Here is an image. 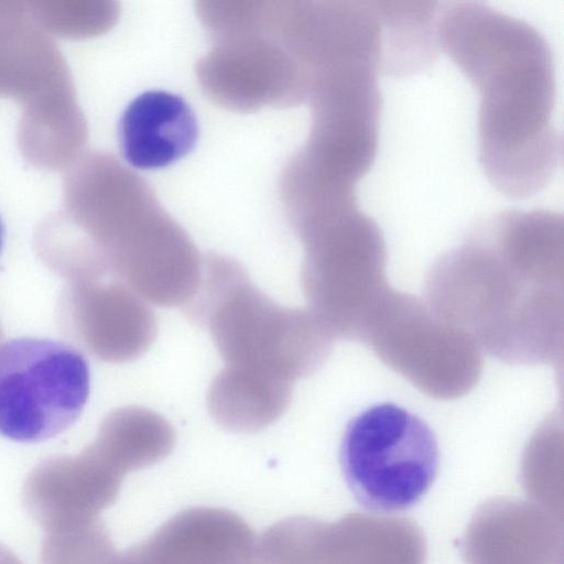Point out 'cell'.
<instances>
[{"label":"cell","mask_w":564,"mask_h":564,"mask_svg":"<svg viewBox=\"0 0 564 564\" xmlns=\"http://www.w3.org/2000/svg\"><path fill=\"white\" fill-rule=\"evenodd\" d=\"M123 474L108 459L69 474L37 471L22 491L25 509L47 533L74 530L98 520L120 491Z\"/></svg>","instance_id":"cell-10"},{"label":"cell","mask_w":564,"mask_h":564,"mask_svg":"<svg viewBox=\"0 0 564 564\" xmlns=\"http://www.w3.org/2000/svg\"><path fill=\"white\" fill-rule=\"evenodd\" d=\"M291 395L290 382L226 366L209 387L207 404L212 416L224 427L254 432L279 419Z\"/></svg>","instance_id":"cell-12"},{"label":"cell","mask_w":564,"mask_h":564,"mask_svg":"<svg viewBox=\"0 0 564 564\" xmlns=\"http://www.w3.org/2000/svg\"><path fill=\"white\" fill-rule=\"evenodd\" d=\"M382 29L380 74L413 75L427 68L440 51L438 2L378 1Z\"/></svg>","instance_id":"cell-13"},{"label":"cell","mask_w":564,"mask_h":564,"mask_svg":"<svg viewBox=\"0 0 564 564\" xmlns=\"http://www.w3.org/2000/svg\"><path fill=\"white\" fill-rule=\"evenodd\" d=\"M304 248L302 285L312 311L333 334L364 337L380 301L386 246L373 219L357 202L291 224Z\"/></svg>","instance_id":"cell-4"},{"label":"cell","mask_w":564,"mask_h":564,"mask_svg":"<svg viewBox=\"0 0 564 564\" xmlns=\"http://www.w3.org/2000/svg\"><path fill=\"white\" fill-rule=\"evenodd\" d=\"M119 144L124 160L135 169L165 167L195 147L196 116L180 96L164 90L139 95L119 121Z\"/></svg>","instance_id":"cell-11"},{"label":"cell","mask_w":564,"mask_h":564,"mask_svg":"<svg viewBox=\"0 0 564 564\" xmlns=\"http://www.w3.org/2000/svg\"><path fill=\"white\" fill-rule=\"evenodd\" d=\"M254 564H312V561L291 539L267 532L258 539Z\"/></svg>","instance_id":"cell-17"},{"label":"cell","mask_w":564,"mask_h":564,"mask_svg":"<svg viewBox=\"0 0 564 564\" xmlns=\"http://www.w3.org/2000/svg\"><path fill=\"white\" fill-rule=\"evenodd\" d=\"M377 70L361 64L337 65L311 79V128L294 154L323 180L356 186L375 162L381 95Z\"/></svg>","instance_id":"cell-7"},{"label":"cell","mask_w":564,"mask_h":564,"mask_svg":"<svg viewBox=\"0 0 564 564\" xmlns=\"http://www.w3.org/2000/svg\"><path fill=\"white\" fill-rule=\"evenodd\" d=\"M196 76L214 102L235 111L299 105L310 90L294 58L274 39L259 34L217 39L197 62Z\"/></svg>","instance_id":"cell-8"},{"label":"cell","mask_w":564,"mask_h":564,"mask_svg":"<svg viewBox=\"0 0 564 564\" xmlns=\"http://www.w3.org/2000/svg\"><path fill=\"white\" fill-rule=\"evenodd\" d=\"M268 1H199L196 11L215 39L264 35Z\"/></svg>","instance_id":"cell-16"},{"label":"cell","mask_w":564,"mask_h":564,"mask_svg":"<svg viewBox=\"0 0 564 564\" xmlns=\"http://www.w3.org/2000/svg\"><path fill=\"white\" fill-rule=\"evenodd\" d=\"M438 464L433 431L416 414L393 403L370 406L350 420L339 447L349 491L373 513L414 507L433 485Z\"/></svg>","instance_id":"cell-5"},{"label":"cell","mask_w":564,"mask_h":564,"mask_svg":"<svg viewBox=\"0 0 564 564\" xmlns=\"http://www.w3.org/2000/svg\"><path fill=\"white\" fill-rule=\"evenodd\" d=\"M90 392L86 357L70 344L17 337L0 344V434L40 443L72 427Z\"/></svg>","instance_id":"cell-6"},{"label":"cell","mask_w":564,"mask_h":564,"mask_svg":"<svg viewBox=\"0 0 564 564\" xmlns=\"http://www.w3.org/2000/svg\"><path fill=\"white\" fill-rule=\"evenodd\" d=\"M3 242H4V228H3V225L0 220V253H1V250H2V247H3Z\"/></svg>","instance_id":"cell-18"},{"label":"cell","mask_w":564,"mask_h":564,"mask_svg":"<svg viewBox=\"0 0 564 564\" xmlns=\"http://www.w3.org/2000/svg\"><path fill=\"white\" fill-rule=\"evenodd\" d=\"M116 554L110 536L98 519L74 530L47 533L41 550V564H109Z\"/></svg>","instance_id":"cell-15"},{"label":"cell","mask_w":564,"mask_h":564,"mask_svg":"<svg viewBox=\"0 0 564 564\" xmlns=\"http://www.w3.org/2000/svg\"><path fill=\"white\" fill-rule=\"evenodd\" d=\"M189 304L227 367L292 383L314 372L332 346L334 334L312 310L276 304L237 262L221 256L203 259L200 283Z\"/></svg>","instance_id":"cell-2"},{"label":"cell","mask_w":564,"mask_h":564,"mask_svg":"<svg viewBox=\"0 0 564 564\" xmlns=\"http://www.w3.org/2000/svg\"><path fill=\"white\" fill-rule=\"evenodd\" d=\"M258 538L237 513L213 507L183 510L109 564H254Z\"/></svg>","instance_id":"cell-9"},{"label":"cell","mask_w":564,"mask_h":564,"mask_svg":"<svg viewBox=\"0 0 564 564\" xmlns=\"http://www.w3.org/2000/svg\"><path fill=\"white\" fill-rule=\"evenodd\" d=\"M97 207L115 231L127 279L144 300L188 304L203 259L187 232L162 208L141 176L110 158L96 169Z\"/></svg>","instance_id":"cell-3"},{"label":"cell","mask_w":564,"mask_h":564,"mask_svg":"<svg viewBox=\"0 0 564 564\" xmlns=\"http://www.w3.org/2000/svg\"><path fill=\"white\" fill-rule=\"evenodd\" d=\"M437 39L479 95L478 158L489 183L511 198L541 192L562 152L552 123L554 63L544 36L482 2L456 1L438 10Z\"/></svg>","instance_id":"cell-1"},{"label":"cell","mask_w":564,"mask_h":564,"mask_svg":"<svg viewBox=\"0 0 564 564\" xmlns=\"http://www.w3.org/2000/svg\"><path fill=\"white\" fill-rule=\"evenodd\" d=\"M123 419L121 434L107 457L123 475L156 464L173 451L175 432L158 413L134 408Z\"/></svg>","instance_id":"cell-14"}]
</instances>
